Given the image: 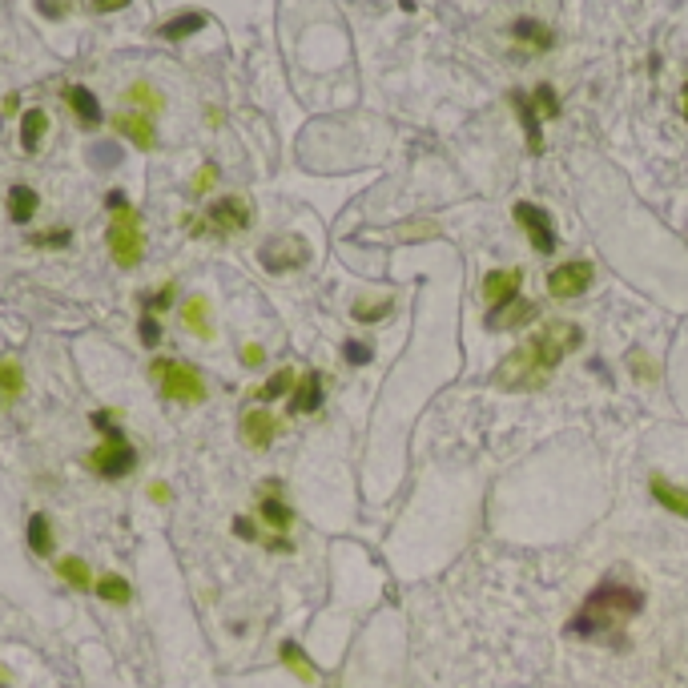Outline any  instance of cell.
<instances>
[{
	"instance_id": "cell-1",
	"label": "cell",
	"mask_w": 688,
	"mask_h": 688,
	"mask_svg": "<svg viewBox=\"0 0 688 688\" xmlns=\"http://www.w3.org/2000/svg\"><path fill=\"white\" fill-rule=\"evenodd\" d=\"M583 342V331L575 323H543L527 342H519L508 358L491 371V382L499 390H535L551 379L564 355H572Z\"/></svg>"
},
{
	"instance_id": "cell-2",
	"label": "cell",
	"mask_w": 688,
	"mask_h": 688,
	"mask_svg": "<svg viewBox=\"0 0 688 688\" xmlns=\"http://www.w3.org/2000/svg\"><path fill=\"white\" fill-rule=\"evenodd\" d=\"M640 612H644V592L632 588L628 580L604 575V580L588 592L580 612L567 620V636L600 640V644H608V648H624L628 644V620H636Z\"/></svg>"
},
{
	"instance_id": "cell-3",
	"label": "cell",
	"mask_w": 688,
	"mask_h": 688,
	"mask_svg": "<svg viewBox=\"0 0 688 688\" xmlns=\"http://www.w3.org/2000/svg\"><path fill=\"white\" fill-rule=\"evenodd\" d=\"M89 419H93V427L105 435V443L93 447L89 471L93 475H101V479H125L133 467H138V451H133V443L125 439V431L117 427L113 411H93Z\"/></svg>"
},
{
	"instance_id": "cell-4",
	"label": "cell",
	"mask_w": 688,
	"mask_h": 688,
	"mask_svg": "<svg viewBox=\"0 0 688 688\" xmlns=\"http://www.w3.org/2000/svg\"><path fill=\"white\" fill-rule=\"evenodd\" d=\"M149 379L157 382L170 403H206V379L197 374V366L178 363V358H154L149 363Z\"/></svg>"
},
{
	"instance_id": "cell-5",
	"label": "cell",
	"mask_w": 688,
	"mask_h": 688,
	"mask_svg": "<svg viewBox=\"0 0 688 688\" xmlns=\"http://www.w3.org/2000/svg\"><path fill=\"white\" fill-rule=\"evenodd\" d=\"M109 254H113V262L122 270H133L141 262V254H146V238H141V218L138 210H117L113 222H109Z\"/></svg>"
},
{
	"instance_id": "cell-6",
	"label": "cell",
	"mask_w": 688,
	"mask_h": 688,
	"mask_svg": "<svg viewBox=\"0 0 688 688\" xmlns=\"http://www.w3.org/2000/svg\"><path fill=\"white\" fill-rule=\"evenodd\" d=\"M511 101H516V105H519V113H524L527 141H532V149L540 154V117H556V113H559L556 93H551L548 85H540V89H535L532 97H524V93H511Z\"/></svg>"
},
{
	"instance_id": "cell-7",
	"label": "cell",
	"mask_w": 688,
	"mask_h": 688,
	"mask_svg": "<svg viewBox=\"0 0 688 688\" xmlns=\"http://www.w3.org/2000/svg\"><path fill=\"white\" fill-rule=\"evenodd\" d=\"M516 222L524 226V234L532 238L535 250H540V254H556L559 238H556V230H551V218H548V210H543V206L516 202Z\"/></svg>"
},
{
	"instance_id": "cell-8",
	"label": "cell",
	"mask_w": 688,
	"mask_h": 688,
	"mask_svg": "<svg viewBox=\"0 0 688 688\" xmlns=\"http://www.w3.org/2000/svg\"><path fill=\"white\" fill-rule=\"evenodd\" d=\"M592 286V262L575 258V262H559L556 270L548 274V290L551 298H580L583 290Z\"/></svg>"
},
{
	"instance_id": "cell-9",
	"label": "cell",
	"mask_w": 688,
	"mask_h": 688,
	"mask_svg": "<svg viewBox=\"0 0 688 688\" xmlns=\"http://www.w3.org/2000/svg\"><path fill=\"white\" fill-rule=\"evenodd\" d=\"M306 262V242L302 238H274V242L262 246V266L270 274H282V270H294Z\"/></svg>"
},
{
	"instance_id": "cell-10",
	"label": "cell",
	"mask_w": 688,
	"mask_h": 688,
	"mask_svg": "<svg viewBox=\"0 0 688 688\" xmlns=\"http://www.w3.org/2000/svg\"><path fill=\"white\" fill-rule=\"evenodd\" d=\"M206 222L222 234H238V230L250 226V206H246V197H218L206 214Z\"/></svg>"
},
{
	"instance_id": "cell-11",
	"label": "cell",
	"mask_w": 688,
	"mask_h": 688,
	"mask_svg": "<svg viewBox=\"0 0 688 688\" xmlns=\"http://www.w3.org/2000/svg\"><path fill=\"white\" fill-rule=\"evenodd\" d=\"M242 439H246V447H254V451H266V447L278 439V419L266 411V407H254V411L242 415Z\"/></svg>"
},
{
	"instance_id": "cell-12",
	"label": "cell",
	"mask_w": 688,
	"mask_h": 688,
	"mask_svg": "<svg viewBox=\"0 0 688 688\" xmlns=\"http://www.w3.org/2000/svg\"><path fill=\"white\" fill-rule=\"evenodd\" d=\"M113 130L122 138H130L138 149H154L157 146V130H154V117L149 113H138V109H125V113L113 117Z\"/></svg>"
},
{
	"instance_id": "cell-13",
	"label": "cell",
	"mask_w": 688,
	"mask_h": 688,
	"mask_svg": "<svg viewBox=\"0 0 688 688\" xmlns=\"http://www.w3.org/2000/svg\"><path fill=\"white\" fill-rule=\"evenodd\" d=\"M483 298L491 310L516 302L519 298V270H491V274L483 278Z\"/></svg>"
},
{
	"instance_id": "cell-14",
	"label": "cell",
	"mask_w": 688,
	"mask_h": 688,
	"mask_svg": "<svg viewBox=\"0 0 688 688\" xmlns=\"http://www.w3.org/2000/svg\"><path fill=\"white\" fill-rule=\"evenodd\" d=\"M540 315V306L535 302H527V298H516V302H508V306H499V310H487V331H516V326H524V323H532V318Z\"/></svg>"
},
{
	"instance_id": "cell-15",
	"label": "cell",
	"mask_w": 688,
	"mask_h": 688,
	"mask_svg": "<svg viewBox=\"0 0 688 688\" xmlns=\"http://www.w3.org/2000/svg\"><path fill=\"white\" fill-rule=\"evenodd\" d=\"M323 407V374L306 371L298 382H294V395H290V415H315Z\"/></svg>"
},
{
	"instance_id": "cell-16",
	"label": "cell",
	"mask_w": 688,
	"mask_h": 688,
	"mask_svg": "<svg viewBox=\"0 0 688 688\" xmlns=\"http://www.w3.org/2000/svg\"><path fill=\"white\" fill-rule=\"evenodd\" d=\"M648 491H652V499L660 503L668 516H684L688 519V487H676V483H668L664 475H652V479H648Z\"/></svg>"
},
{
	"instance_id": "cell-17",
	"label": "cell",
	"mask_w": 688,
	"mask_h": 688,
	"mask_svg": "<svg viewBox=\"0 0 688 688\" xmlns=\"http://www.w3.org/2000/svg\"><path fill=\"white\" fill-rule=\"evenodd\" d=\"M65 101H69V109L77 113V122H81L85 130H93V125L101 122V105H97V97H93L85 85H69V89H65Z\"/></svg>"
},
{
	"instance_id": "cell-18",
	"label": "cell",
	"mask_w": 688,
	"mask_h": 688,
	"mask_svg": "<svg viewBox=\"0 0 688 688\" xmlns=\"http://www.w3.org/2000/svg\"><path fill=\"white\" fill-rule=\"evenodd\" d=\"M181 323H186V331H194L197 339H214V326H210V302L202 298V294H194V298L181 306Z\"/></svg>"
},
{
	"instance_id": "cell-19",
	"label": "cell",
	"mask_w": 688,
	"mask_h": 688,
	"mask_svg": "<svg viewBox=\"0 0 688 688\" xmlns=\"http://www.w3.org/2000/svg\"><path fill=\"white\" fill-rule=\"evenodd\" d=\"M266 483H270V495H266V499L258 503V511H262V519H266L270 527H278V532H286V527L294 524V511L286 508L282 499H278V479H266Z\"/></svg>"
},
{
	"instance_id": "cell-20",
	"label": "cell",
	"mask_w": 688,
	"mask_h": 688,
	"mask_svg": "<svg viewBox=\"0 0 688 688\" xmlns=\"http://www.w3.org/2000/svg\"><path fill=\"white\" fill-rule=\"evenodd\" d=\"M37 206H41L37 189H29V186H13L9 189V218L17 222V226H29V222H33Z\"/></svg>"
},
{
	"instance_id": "cell-21",
	"label": "cell",
	"mask_w": 688,
	"mask_h": 688,
	"mask_svg": "<svg viewBox=\"0 0 688 688\" xmlns=\"http://www.w3.org/2000/svg\"><path fill=\"white\" fill-rule=\"evenodd\" d=\"M25 535H29V548H33L37 556H53V519L45 516V511H33V516H29Z\"/></svg>"
},
{
	"instance_id": "cell-22",
	"label": "cell",
	"mask_w": 688,
	"mask_h": 688,
	"mask_svg": "<svg viewBox=\"0 0 688 688\" xmlns=\"http://www.w3.org/2000/svg\"><path fill=\"white\" fill-rule=\"evenodd\" d=\"M278 656H282V664H286V668L294 672V676L302 680V684H310V680H318V668H315V664H310V656L302 652V648L294 644V640H282V648H278Z\"/></svg>"
},
{
	"instance_id": "cell-23",
	"label": "cell",
	"mask_w": 688,
	"mask_h": 688,
	"mask_svg": "<svg viewBox=\"0 0 688 688\" xmlns=\"http://www.w3.org/2000/svg\"><path fill=\"white\" fill-rule=\"evenodd\" d=\"M45 130H49V113H45V109H29L25 125H21V146H25V154H37V149H41Z\"/></svg>"
},
{
	"instance_id": "cell-24",
	"label": "cell",
	"mask_w": 688,
	"mask_h": 688,
	"mask_svg": "<svg viewBox=\"0 0 688 688\" xmlns=\"http://www.w3.org/2000/svg\"><path fill=\"white\" fill-rule=\"evenodd\" d=\"M125 101H130V105L138 109V113H149V117L162 113V109H165L162 93H157L149 81H133V85H130V93H125Z\"/></svg>"
},
{
	"instance_id": "cell-25",
	"label": "cell",
	"mask_w": 688,
	"mask_h": 688,
	"mask_svg": "<svg viewBox=\"0 0 688 688\" xmlns=\"http://www.w3.org/2000/svg\"><path fill=\"white\" fill-rule=\"evenodd\" d=\"M21 390H25V371H21L17 358H0V399L4 403H17Z\"/></svg>"
},
{
	"instance_id": "cell-26",
	"label": "cell",
	"mask_w": 688,
	"mask_h": 688,
	"mask_svg": "<svg viewBox=\"0 0 688 688\" xmlns=\"http://www.w3.org/2000/svg\"><path fill=\"white\" fill-rule=\"evenodd\" d=\"M93 592H97L105 604H130V596H133V588L125 583V575H117V572H105L101 580H93Z\"/></svg>"
},
{
	"instance_id": "cell-27",
	"label": "cell",
	"mask_w": 688,
	"mask_h": 688,
	"mask_svg": "<svg viewBox=\"0 0 688 688\" xmlns=\"http://www.w3.org/2000/svg\"><path fill=\"white\" fill-rule=\"evenodd\" d=\"M57 575L73 583L77 592H89V588H93V572H89V564H85L81 556H65V559H61V564H57Z\"/></svg>"
},
{
	"instance_id": "cell-28",
	"label": "cell",
	"mask_w": 688,
	"mask_h": 688,
	"mask_svg": "<svg viewBox=\"0 0 688 688\" xmlns=\"http://www.w3.org/2000/svg\"><path fill=\"white\" fill-rule=\"evenodd\" d=\"M206 25V17L202 13H181V17H173V21H165L157 33L165 37V41H181V37H189V33H197V29Z\"/></svg>"
},
{
	"instance_id": "cell-29",
	"label": "cell",
	"mask_w": 688,
	"mask_h": 688,
	"mask_svg": "<svg viewBox=\"0 0 688 688\" xmlns=\"http://www.w3.org/2000/svg\"><path fill=\"white\" fill-rule=\"evenodd\" d=\"M294 382H298V379H294V371H290V366H282V371L270 374V382L258 390V399H262V403H270V399H282L286 390H294Z\"/></svg>"
},
{
	"instance_id": "cell-30",
	"label": "cell",
	"mask_w": 688,
	"mask_h": 688,
	"mask_svg": "<svg viewBox=\"0 0 688 688\" xmlns=\"http://www.w3.org/2000/svg\"><path fill=\"white\" fill-rule=\"evenodd\" d=\"M390 306H395L390 298H379V302H355V310H350V315H355V323H379V318H387V315H390Z\"/></svg>"
},
{
	"instance_id": "cell-31",
	"label": "cell",
	"mask_w": 688,
	"mask_h": 688,
	"mask_svg": "<svg viewBox=\"0 0 688 688\" xmlns=\"http://www.w3.org/2000/svg\"><path fill=\"white\" fill-rule=\"evenodd\" d=\"M516 37L519 41H532L535 49H551V33L543 25H535V21H516Z\"/></svg>"
},
{
	"instance_id": "cell-32",
	"label": "cell",
	"mask_w": 688,
	"mask_h": 688,
	"mask_svg": "<svg viewBox=\"0 0 688 688\" xmlns=\"http://www.w3.org/2000/svg\"><path fill=\"white\" fill-rule=\"evenodd\" d=\"M138 334H141V347H149V350H154L157 342H162V323H157V318L146 310V315L138 318Z\"/></svg>"
},
{
	"instance_id": "cell-33",
	"label": "cell",
	"mask_w": 688,
	"mask_h": 688,
	"mask_svg": "<svg viewBox=\"0 0 688 688\" xmlns=\"http://www.w3.org/2000/svg\"><path fill=\"white\" fill-rule=\"evenodd\" d=\"M342 355H347V363H355V366H366L374 358V350L366 347V342H347L342 347Z\"/></svg>"
},
{
	"instance_id": "cell-34",
	"label": "cell",
	"mask_w": 688,
	"mask_h": 688,
	"mask_svg": "<svg viewBox=\"0 0 688 688\" xmlns=\"http://www.w3.org/2000/svg\"><path fill=\"white\" fill-rule=\"evenodd\" d=\"M214 181H218V165H202V170H197V178H194V194H210L214 189Z\"/></svg>"
},
{
	"instance_id": "cell-35",
	"label": "cell",
	"mask_w": 688,
	"mask_h": 688,
	"mask_svg": "<svg viewBox=\"0 0 688 688\" xmlns=\"http://www.w3.org/2000/svg\"><path fill=\"white\" fill-rule=\"evenodd\" d=\"M173 290H178V286L165 282L157 294H149V298H146V310H149V315H154V310H165V306H170V302H173Z\"/></svg>"
},
{
	"instance_id": "cell-36",
	"label": "cell",
	"mask_w": 688,
	"mask_h": 688,
	"mask_svg": "<svg viewBox=\"0 0 688 688\" xmlns=\"http://www.w3.org/2000/svg\"><path fill=\"white\" fill-rule=\"evenodd\" d=\"M33 246H69V230H49V234H33Z\"/></svg>"
},
{
	"instance_id": "cell-37",
	"label": "cell",
	"mask_w": 688,
	"mask_h": 688,
	"mask_svg": "<svg viewBox=\"0 0 688 688\" xmlns=\"http://www.w3.org/2000/svg\"><path fill=\"white\" fill-rule=\"evenodd\" d=\"M242 363L246 366H262V363H266V350H262L258 342H246V347H242Z\"/></svg>"
},
{
	"instance_id": "cell-38",
	"label": "cell",
	"mask_w": 688,
	"mask_h": 688,
	"mask_svg": "<svg viewBox=\"0 0 688 688\" xmlns=\"http://www.w3.org/2000/svg\"><path fill=\"white\" fill-rule=\"evenodd\" d=\"M234 532L242 535V540H258V527H254L246 516H238V519H234Z\"/></svg>"
},
{
	"instance_id": "cell-39",
	"label": "cell",
	"mask_w": 688,
	"mask_h": 688,
	"mask_svg": "<svg viewBox=\"0 0 688 688\" xmlns=\"http://www.w3.org/2000/svg\"><path fill=\"white\" fill-rule=\"evenodd\" d=\"M105 202H109V210H113V214H117V210H130V197H125L122 189H109Z\"/></svg>"
},
{
	"instance_id": "cell-40",
	"label": "cell",
	"mask_w": 688,
	"mask_h": 688,
	"mask_svg": "<svg viewBox=\"0 0 688 688\" xmlns=\"http://www.w3.org/2000/svg\"><path fill=\"white\" fill-rule=\"evenodd\" d=\"M130 0H93V13H117V9H125Z\"/></svg>"
},
{
	"instance_id": "cell-41",
	"label": "cell",
	"mask_w": 688,
	"mask_h": 688,
	"mask_svg": "<svg viewBox=\"0 0 688 688\" xmlns=\"http://www.w3.org/2000/svg\"><path fill=\"white\" fill-rule=\"evenodd\" d=\"M41 9L49 13V17H65V13H69V4H65V0H61V4H57V0H41Z\"/></svg>"
},
{
	"instance_id": "cell-42",
	"label": "cell",
	"mask_w": 688,
	"mask_h": 688,
	"mask_svg": "<svg viewBox=\"0 0 688 688\" xmlns=\"http://www.w3.org/2000/svg\"><path fill=\"white\" fill-rule=\"evenodd\" d=\"M149 499H154V503H170V487L154 483V487H149Z\"/></svg>"
},
{
	"instance_id": "cell-43",
	"label": "cell",
	"mask_w": 688,
	"mask_h": 688,
	"mask_svg": "<svg viewBox=\"0 0 688 688\" xmlns=\"http://www.w3.org/2000/svg\"><path fill=\"white\" fill-rule=\"evenodd\" d=\"M680 97H684V101H680V109H684V122H688V85H684V93H680Z\"/></svg>"
},
{
	"instance_id": "cell-44",
	"label": "cell",
	"mask_w": 688,
	"mask_h": 688,
	"mask_svg": "<svg viewBox=\"0 0 688 688\" xmlns=\"http://www.w3.org/2000/svg\"><path fill=\"white\" fill-rule=\"evenodd\" d=\"M4 680H9V676H4V672H0V684H4Z\"/></svg>"
}]
</instances>
